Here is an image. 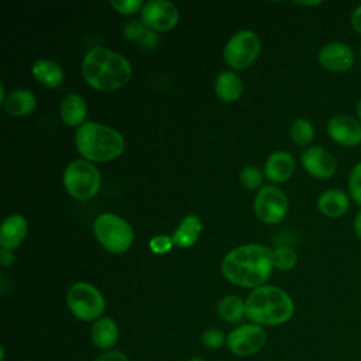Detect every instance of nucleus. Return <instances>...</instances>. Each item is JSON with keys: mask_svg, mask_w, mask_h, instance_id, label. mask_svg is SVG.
I'll return each mask as SVG.
<instances>
[{"mask_svg": "<svg viewBox=\"0 0 361 361\" xmlns=\"http://www.w3.org/2000/svg\"><path fill=\"white\" fill-rule=\"evenodd\" d=\"M272 251L259 244H245L231 250L221 261L223 276L240 288H258L272 274Z\"/></svg>", "mask_w": 361, "mask_h": 361, "instance_id": "obj_1", "label": "nucleus"}, {"mask_svg": "<svg viewBox=\"0 0 361 361\" xmlns=\"http://www.w3.org/2000/svg\"><path fill=\"white\" fill-rule=\"evenodd\" d=\"M131 63L121 54L104 47L89 49L82 61V75L94 90H118L130 80Z\"/></svg>", "mask_w": 361, "mask_h": 361, "instance_id": "obj_2", "label": "nucleus"}, {"mask_svg": "<svg viewBox=\"0 0 361 361\" xmlns=\"http://www.w3.org/2000/svg\"><path fill=\"white\" fill-rule=\"evenodd\" d=\"M295 313L292 298L275 285H261L245 299V317L259 326H281Z\"/></svg>", "mask_w": 361, "mask_h": 361, "instance_id": "obj_3", "label": "nucleus"}, {"mask_svg": "<svg viewBox=\"0 0 361 361\" xmlns=\"http://www.w3.org/2000/svg\"><path fill=\"white\" fill-rule=\"evenodd\" d=\"M75 145L89 162H109L124 151V137L114 128L100 123H85L75 133Z\"/></svg>", "mask_w": 361, "mask_h": 361, "instance_id": "obj_4", "label": "nucleus"}, {"mask_svg": "<svg viewBox=\"0 0 361 361\" xmlns=\"http://www.w3.org/2000/svg\"><path fill=\"white\" fill-rule=\"evenodd\" d=\"M93 231L102 247L113 254L126 252L134 240V231L130 223L113 213L97 216L93 223Z\"/></svg>", "mask_w": 361, "mask_h": 361, "instance_id": "obj_5", "label": "nucleus"}, {"mask_svg": "<svg viewBox=\"0 0 361 361\" xmlns=\"http://www.w3.org/2000/svg\"><path fill=\"white\" fill-rule=\"evenodd\" d=\"M65 190L78 200H89L94 197L102 185L99 169L86 159L71 162L63 171Z\"/></svg>", "mask_w": 361, "mask_h": 361, "instance_id": "obj_6", "label": "nucleus"}, {"mask_svg": "<svg viewBox=\"0 0 361 361\" xmlns=\"http://www.w3.org/2000/svg\"><path fill=\"white\" fill-rule=\"evenodd\" d=\"M66 306L76 319L96 322L104 313L106 300L96 286L87 282H78L68 289Z\"/></svg>", "mask_w": 361, "mask_h": 361, "instance_id": "obj_7", "label": "nucleus"}, {"mask_svg": "<svg viewBox=\"0 0 361 361\" xmlns=\"http://www.w3.org/2000/svg\"><path fill=\"white\" fill-rule=\"evenodd\" d=\"M259 37L251 30H241L227 41L223 58L230 68L241 71L251 66L259 56Z\"/></svg>", "mask_w": 361, "mask_h": 361, "instance_id": "obj_8", "label": "nucleus"}, {"mask_svg": "<svg viewBox=\"0 0 361 361\" xmlns=\"http://www.w3.org/2000/svg\"><path fill=\"white\" fill-rule=\"evenodd\" d=\"M289 210L288 196L282 189L267 185L259 189L254 199L255 216L265 224L281 223Z\"/></svg>", "mask_w": 361, "mask_h": 361, "instance_id": "obj_9", "label": "nucleus"}, {"mask_svg": "<svg viewBox=\"0 0 361 361\" xmlns=\"http://www.w3.org/2000/svg\"><path fill=\"white\" fill-rule=\"evenodd\" d=\"M267 343V331L255 323L240 324L227 334L226 345L231 354L240 358L251 357L261 351Z\"/></svg>", "mask_w": 361, "mask_h": 361, "instance_id": "obj_10", "label": "nucleus"}, {"mask_svg": "<svg viewBox=\"0 0 361 361\" xmlns=\"http://www.w3.org/2000/svg\"><path fill=\"white\" fill-rule=\"evenodd\" d=\"M326 133L337 145L345 148L361 145V121L353 114L337 113L331 116L326 123Z\"/></svg>", "mask_w": 361, "mask_h": 361, "instance_id": "obj_11", "label": "nucleus"}, {"mask_svg": "<svg viewBox=\"0 0 361 361\" xmlns=\"http://www.w3.org/2000/svg\"><path fill=\"white\" fill-rule=\"evenodd\" d=\"M317 61L327 72L344 73L354 66L355 52L353 47L344 41H330L319 49Z\"/></svg>", "mask_w": 361, "mask_h": 361, "instance_id": "obj_12", "label": "nucleus"}, {"mask_svg": "<svg viewBox=\"0 0 361 361\" xmlns=\"http://www.w3.org/2000/svg\"><path fill=\"white\" fill-rule=\"evenodd\" d=\"M141 23L152 31L172 30L179 21L178 7L165 0H151L141 8Z\"/></svg>", "mask_w": 361, "mask_h": 361, "instance_id": "obj_13", "label": "nucleus"}, {"mask_svg": "<svg viewBox=\"0 0 361 361\" xmlns=\"http://www.w3.org/2000/svg\"><path fill=\"white\" fill-rule=\"evenodd\" d=\"M300 162L305 171L316 179H330L338 168L336 157L320 145L307 147L300 155Z\"/></svg>", "mask_w": 361, "mask_h": 361, "instance_id": "obj_14", "label": "nucleus"}, {"mask_svg": "<svg viewBox=\"0 0 361 361\" xmlns=\"http://www.w3.org/2000/svg\"><path fill=\"white\" fill-rule=\"evenodd\" d=\"M351 202L348 192L338 188H330L320 193L316 204L323 216L329 219H340L350 210Z\"/></svg>", "mask_w": 361, "mask_h": 361, "instance_id": "obj_15", "label": "nucleus"}, {"mask_svg": "<svg viewBox=\"0 0 361 361\" xmlns=\"http://www.w3.org/2000/svg\"><path fill=\"white\" fill-rule=\"evenodd\" d=\"M120 337V329L114 319L109 316H102L96 322H93L90 327V340L93 345L103 351L114 350Z\"/></svg>", "mask_w": 361, "mask_h": 361, "instance_id": "obj_16", "label": "nucleus"}, {"mask_svg": "<svg viewBox=\"0 0 361 361\" xmlns=\"http://www.w3.org/2000/svg\"><path fill=\"white\" fill-rule=\"evenodd\" d=\"M296 169V162L292 154L286 151H275L272 152L265 162V176L275 182L283 183L289 180Z\"/></svg>", "mask_w": 361, "mask_h": 361, "instance_id": "obj_17", "label": "nucleus"}, {"mask_svg": "<svg viewBox=\"0 0 361 361\" xmlns=\"http://www.w3.org/2000/svg\"><path fill=\"white\" fill-rule=\"evenodd\" d=\"M28 231L27 220L18 214H10L7 216L0 227V245L4 250L13 251L17 248L25 238Z\"/></svg>", "mask_w": 361, "mask_h": 361, "instance_id": "obj_18", "label": "nucleus"}, {"mask_svg": "<svg viewBox=\"0 0 361 361\" xmlns=\"http://www.w3.org/2000/svg\"><path fill=\"white\" fill-rule=\"evenodd\" d=\"M59 114L68 127H76L85 124V118L87 116V104L86 100L76 94V93H69L66 94L59 104Z\"/></svg>", "mask_w": 361, "mask_h": 361, "instance_id": "obj_19", "label": "nucleus"}, {"mask_svg": "<svg viewBox=\"0 0 361 361\" xmlns=\"http://www.w3.org/2000/svg\"><path fill=\"white\" fill-rule=\"evenodd\" d=\"M214 92L220 100L226 103H233L240 99L243 93V82L235 72L223 71L216 78Z\"/></svg>", "mask_w": 361, "mask_h": 361, "instance_id": "obj_20", "label": "nucleus"}, {"mask_svg": "<svg viewBox=\"0 0 361 361\" xmlns=\"http://www.w3.org/2000/svg\"><path fill=\"white\" fill-rule=\"evenodd\" d=\"M202 228L203 226L200 219L195 214H188L186 217L182 219V221L178 224L176 230L172 234L173 245L179 248L192 247L197 241Z\"/></svg>", "mask_w": 361, "mask_h": 361, "instance_id": "obj_21", "label": "nucleus"}, {"mask_svg": "<svg viewBox=\"0 0 361 361\" xmlns=\"http://www.w3.org/2000/svg\"><path fill=\"white\" fill-rule=\"evenodd\" d=\"M31 72L39 83L48 87H59L65 78L62 66L51 59L35 61L31 68Z\"/></svg>", "mask_w": 361, "mask_h": 361, "instance_id": "obj_22", "label": "nucleus"}, {"mask_svg": "<svg viewBox=\"0 0 361 361\" xmlns=\"http://www.w3.org/2000/svg\"><path fill=\"white\" fill-rule=\"evenodd\" d=\"M37 104L34 93L28 89H17L11 92L3 103L4 110L14 117H23L30 114Z\"/></svg>", "mask_w": 361, "mask_h": 361, "instance_id": "obj_23", "label": "nucleus"}, {"mask_svg": "<svg viewBox=\"0 0 361 361\" xmlns=\"http://www.w3.org/2000/svg\"><path fill=\"white\" fill-rule=\"evenodd\" d=\"M216 312L224 322H240L245 316V300L235 295L223 296L216 305Z\"/></svg>", "mask_w": 361, "mask_h": 361, "instance_id": "obj_24", "label": "nucleus"}, {"mask_svg": "<svg viewBox=\"0 0 361 361\" xmlns=\"http://www.w3.org/2000/svg\"><path fill=\"white\" fill-rule=\"evenodd\" d=\"M123 35L130 39V41H135L138 42L141 47L144 48H151L157 44L158 41V37L157 34L149 30L148 27H145L141 20L137 21V20H133V21H128L124 28H123Z\"/></svg>", "mask_w": 361, "mask_h": 361, "instance_id": "obj_25", "label": "nucleus"}, {"mask_svg": "<svg viewBox=\"0 0 361 361\" xmlns=\"http://www.w3.org/2000/svg\"><path fill=\"white\" fill-rule=\"evenodd\" d=\"M290 140L300 147L309 145L314 138V126L310 120L305 117H299L292 121L289 127Z\"/></svg>", "mask_w": 361, "mask_h": 361, "instance_id": "obj_26", "label": "nucleus"}, {"mask_svg": "<svg viewBox=\"0 0 361 361\" xmlns=\"http://www.w3.org/2000/svg\"><path fill=\"white\" fill-rule=\"evenodd\" d=\"M298 262V255L290 247H278L272 251V265L281 271H290Z\"/></svg>", "mask_w": 361, "mask_h": 361, "instance_id": "obj_27", "label": "nucleus"}, {"mask_svg": "<svg viewBox=\"0 0 361 361\" xmlns=\"http://www.w3.org/2000/svg\"><path fill=\"white\" fill-rule=\"evenodd\" d=\"M347 188L351 200L361 207V161L354 164L353 168L350 169Z\"/></svg>", "mask_w": 361, "mask_h": 361, "instance_id": "obj_28", "label": "nucleus"}, {"mask_svg": "<svg viewBox=\"0 0 361 361\" xmlns=\"http://www.w3.org/2000/svg\"><path fill=\"white\" fill-rule=\"evenodd\" d=\"M200 340L204 347L212 348V350H219L226 344L227 336L224 334L223 330H220L217 327H209L202 333Z\"/></svg>", "mask_w": 361, "mask_h": 361, "instance_id": "obj_29", "label": "nucleus"}, {"mask_svg": "<svg viewBox=\"0 0 361 361\" xmlns=\"http://www.w3.org/2000/svg\"><path fill=\"white\" fill-rule=\"evenodd\" d=\"M240 182L245 189H250V190L258 189L259 185L262 183V173L254 165L244 166L240 172Z\"/></svg>", "mask_w": 361, "mask_h": 361, "instance_id": "obj_30", "label": "nucleus"}, {"mask_svg": "<svg viewBox=\"0 0 361 361\" xmlns=\"http://www.w3.org/2000/svg\"><path fill=\"white\" fill-rule=\"evenodd\" d=\"M144 4L145 3H142L141 0H113V1H110V6L118 14H124V16H130L137 11H141Z\"/></svg>", "mask_w": 361, "mask_h": 361, "instance_id": "obj_31", "label": "nucleus"}, {"mask_svg": "<svg viewBox=\"0 0 361 361\" xmlns=\"http://www.w3.org/2000/svg\"><path fill=\"white\" fill-rule=\"evenodd\" d=\"M173 247V241H172V237L166 235V234H159V235H155L149 240V248L154 254H166L172 250Z\"/></svg>", "mask_w": 361, "mask_h": 361, "instance_id": "obj_32", "label": "nucleus"}, {"mask_svg": "<svg viewBox=\"0 0 361 361\" xmlns=\"http://www.w3.org/2000/svg\"><path fill=\"white\" fill-rule=\"evenodd\" d=\"M94 361H131L128 355L120 350H109L100 353Z\"/></svg>", "mask_w": 361, "mask_h": 361, "instance_id": "obj_33", "label": "nucleus"}, {"mask_svg": "<svg viewBox=\"0 0 361 361\" xmlns=\"http://www.w3.org/2000/svg\"><path fill=\"white\" fill-rule=\"evenodd\" d=\"M350 24H351V28L361 35V4L353 8L350 14Z\"/></svg>", "mask_w": 361, "mask_h": 361, "instance_id": "obj_34", "label": "nucleus"}, {"mask_svg": "<svg viewBox=\"0 0 361 361\" xmlns=\"http://www.w3.org/2000/svg\"><path fill=\"white\" fill-rule=\"evenodd\" d=\"M14 258H16V257H14L13 251L1 248V254H0V262H1V265H3V267H8V265H11V264L14 262Z\"/></svg>", "mask_w": 361, "mask_h": 361, "instance_id": "obj_35", "label": "nucleus"}, {"mask_svg": "<svg viewBox=\"0 0 361 361\" xmlns=\"http://www.w3.org/2000/svg\"><path fill=\"white\" fill-rule=\"evenodd\" d=\"M353 231H354L355 237H358L361 240V209L357 212V214L353 219Z\"/></svg>", "mask_w": 361, "mask_h": 361, "instance_id": "obj_36", "label": "nucleus"}, {"mask_svg": "<svg viewBox=\"0 0 361 361\" xmlns=\"http://www.w3.org/2000/svg\"><path fill=\"white\" fill-rule=\"evenodd\" d=\"M355 117L361 121V97L358 99V102L355 104Z\"/></svg>", "mask_w": 361, "mask_h": 361, "instance_id": "obj_37", "label": "nucleus"}, {"mask_svg": "<svg viewBox=\"0 0 361 361\" xmlns=\"http://www.w3.org/2000/svg\"><path fill=\"white\" fill-rule=\"evenodd\" d=\"M296 4H299V6H319V4H322V1H296Z\"/></svg>", "mask_w": 361, "mask_h": 361, "instance_id": "obj_38", "label": "nucleus"}, {"mask_svg": "<svg viewBox=\"0 0 361 361\" xmlns=\"http://www.w3.org/2000/svg\"><path fill=\"white\" fill-rule=\"evenodd\" d=\"M6 89H4V85H0V100H1V103H4L6 102Z\"/></svg>", "mask_w": 361, "mask_h": 361, "instance_id": "obj_39", "label": "nucleus"}, {"mask_svg": "<svg viewBox=\"0 0 361 361\" xmlns=\"http://www.w3.org/2000/svg\"><path fill=\"white\" fill-rule=\"evenodd\" d=\"M188 361H206V360L202 358V357H199V355H193V357H190Z\"/></svg>", "mask_w": 361, "mask_h": 361, "instance_id": "obj_40", "label": "nucleus"}, {"mask_svg": "<svg viewBox=\"0 0 361 361\" xmlns=\"http://www.w3.org/2000/svg\"><path fill=\"white\" fill-rule=\"evenodd\" d=\"M358 61H360V65H361V45L358 48Z\"/></svg>", "mask_w": 361, "mask_h": 361, "instance_id": "obj_41", "label": "nucleus"}, {"mask_svg": "<svg viewBox=\"0 0 361 361\" xmlns=\"http://www.w3.org/2000/svg\"><path fill=\"white\" fill-rule=\"evenodd\" d=\"M24 361H32V360H24Z\"/></svg>", "mask_w": 361, "mask_h": 361, "instance_id": "obj_42", "label": "nucleus"}]
</instances>
